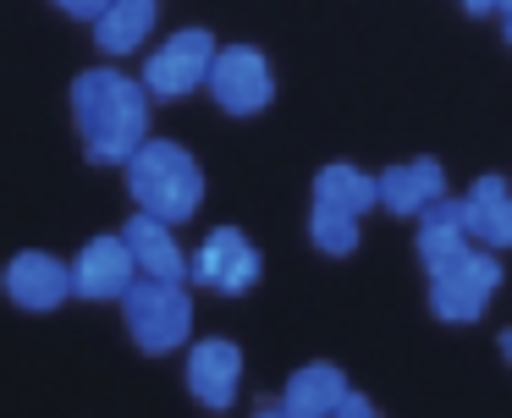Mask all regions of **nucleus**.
Returning <instances> with one entry per match:
<instances>
[{"mask_svg": "<svg viewBox=\"0 0 512 418\" xmlns=\"http://www.w3.org/2000/svg\"><path fill=\"white\" fill-rule=\"evenodd\" d=\"M149 105L155 94L144 77H127L122 66H89L72 77V121L89 165H127L138 143L149 138Z\"/></svg>", "mask_w": 512, "mask_h": 418, "instance_id": "f257e3e1", "label": "nucleus"}, {"mask_svg": "<svg viewBox=\"0 0 512 418\" xmlns=\"http://www.w3.org/2000/svg\"><path fill=\"white\" fill-rule=\"evenodd\" d=\"M127 171V193L144 215H160L171 226H188L204 209V165L193 160L188 143L177 138H144L138 154L122 165Z\"/></svg>", "mask_w": 512, "mask_h": 418, "instance_id": "f03ea898", "label": "nucleus"}, {"mask_svg": "<svg viewBox=\"0 0 512 418\" xmlns=\"http://www.w3.org/2000/svg\"><path fill=\"white\" fill-rule=\"evenodd\" d=\"M122 325L138 352L166 358V352L193 341V292L182 281H160V275H138L122 297Z\"/></svg>", "mask_w": 512, "mask_h": 418, "instance_id": "7ed1b4c3", "label": "nucleus"}, {"mask_svg": "<svg viewBox=\"0 0 512 418\" xmlns=\"http://www.w3.org/2000/svg\"><path fill=\"white\" fill-rule=\"evenodd\" d=\"M496 292H501V253L474 242L452 270L430 275V314L441 325H474V319H485Z\"/></svg>", "mask_w": 512, "mask_h": 418, "instance_id": "20e7f679", "label": "nucleus"}, {"mask_svg": "<svg viewBox=\"0 0 512 418\" xmlns=\"http://www.w3.org/2000/svg\"><path fill=\"white\" fill-rule=\"evenodd\" d=\"M204 94L215 99V110L248 121V116H259V110H270V99H276V66H270V55L254 50V44H221Z\"/></svg>", "mask_w": 512, "mask_h": 418, "instance_id": "39448f33", "label": "nucleus"}, {"mask_svg": "<svg viewBox=\"0 0 512 418\" xmlns=\"http://www.w3.org/2000/svg\"><path fill=\"white\" fill-rule=\"evenodd\" d=\"M221 55L210 28H177L171 39H160L144 61V88L155 99H188L210 83V66Z\"/></svg>", "mask_w": 512, "mask_h": 418, "instance_id": "423d86ee", "label": "nucleus"}, {"mask_svg": "<svg viewBox=\"0 0 512 418\" xmlns=\"http://www.w3.org/2000/svg\"><path fill=\"white\" fill-rule=\"evenodd\" d=\"M259 275H265V253H259L254 237H248V231H237V226L204 231V242L193 248L188 281L204 286V292H215V297H243V292H254Z\"/></svg>", "mask_w": 512, "mask_h": 418, "instance_id": "0eeeda50", "label": "nucleus"}, {"mask_svg": "<svg viewBox=\"0 0 512 418\" xmlns=\"http://www.w3.org/2000/svg\"><path fill=\"white\" fill-rule=\"evenodd\" d=\"M0 292H6V303L23 308V314H50V308H61L67 297H78V286H72V259H56V253H45V248L12 253L6 270H0Z\"/></svg>", "mask_w": 512, "mask_h": 418, "instance_id": "6e6552de", "label": "nucleus"}, {"mask_svg": "<svg viewBox=\"0 0 512 418\" xmlns=\"http://www.w3.org/2000/svg\"><path fill=\"white\" fill-rule=\"evenodd\" d=\"M138 259L127 248L122 231H105V237H89L72 259V286H78L83 303H122L127 286L138 281Z\"/></svg>", "mask_w": 512, "mask_h": 418, "instance_id": "1a4fd4ad", "label": "nucleus"}, {"mask_svg": "<svg viewBox=\"0 0 512 418\" xmlns=\"http://www.w3.org/2000/svg\"><path fill=\"white\" fill-rule=\"evenodd\" d=\"M182 380H188V391H193V402H199V407L226 413V407H237V391H243V347L226 341V336L193 341Z\"/></svg>", "mask_w": 512, "mask_h": 418, "instance_id": "9d476101", "label": "nucleus"}, {"mask_svg": "<svg viewBox=\"0 0 512 418\" xmlns=\"http://www.w3.org/2000/svg\"><path fill=\"white\" fill-rule=\"evenodd\" d=\"M435 198H446V171H441V160H430V154L380 171V209H386V215L419 220Z\"/></svg>", "mask_w": 512, "mask_h": 418, "instance_id": "9b49d317", "label": "nucleus"}, {"mask_svg": "<svg viewBox=\"0 0 512 418\" xmlns=\"http://www.w3.org/2000/svg\"><path fill=\"white\" fill-rule=\"evenodd\" d=\"M122 237H127V248H133V259H138V270H144V275H160V281H188L193 253L177 242V226H171V220L144 215V209H138V215L122 226Z\"/></svg>", "mask_w": 512, "mask_h": 418, "instance_id": "f8f14e48", "label": "nucleus"}, {"mask_svg": "<svg viewBox=\"0 0 512 418\" xmlns=\"http://www.w3.org/2000/svg\"><path fill=\"white\" fill-rule=\"evenodd\" d=\"M468 248H474V231H468V220H463V198H452V193L435 198V204L419 215V264H424V275L452 270Z\"/></svg>", "mask_w": 512, "mask_h": 418, "instance_id": "ddd939ff", "label": "nucleus"}, {"mask_svg": "<svg viewBox=\"0 0 512 418\" xmlns=\"http://www.w3.org/2000/svg\"><path fill=\"white\" fill-rule=\"evenodd\" d=\"M342 396H347V374L336 363L314 358V363L287 374V385H281V413L287 418H336Z\"/></svg>", "mask_w": 512, "mask_h": 418, "instance_id": "4468645a", "label": "nucleus"}, {"mask_svg": "<svg viewBox=\"0 0 512 418\" xmlns=\"http://www.w3.org/2000/svg\"><path fill=\"white\" fill-rule=\"evenodd\" d=\"M463 220H468L479 248L507 253L512 248V187H507V176H496V171L479 176L463 193Z\"/></svg>", "mask_w": 512, "mask_h": 418, "instance_id": "2eb2a0df", "label": "nucleus"}, {"mask_svg": "<svg viewBox=\"0 0 512 418\" xmlns=\"http://www.w3.org/2000/svg\"><path fill=\"white\" fill-rule=\"evenodd\" d=\"M155 22H160L155 0H111L89 28H94V44H100L111 61H122V55H138L155 39Z\"/></svg>", "mask_w": 512, "mask_h": 418, "instance_id": "dca6fc26", "label": "nucleus"}, {"mask_svg": "<svg viewBox=\"0 0 512 418\" xmlns=\"http://www.w3.org/2000/svg\"><path fill=\"white\" fill-rule=\"evenodd\" d=\"M314 198L336 209H353V215H369V209H380V176L358 171L347 160H331L314 171Z\"/></svg>", "mask_w": 512, "mask_h": 418, "instance_id": "f3484780", "label": "nucleus"}, {"mask_svg": "<svg viewBox=\"0 0 512 418\" xmlns=\"http://www.w3.org/2000/svg\"><path fill=\"white\" fill-rule=\"evenodd\" d=\"M309 242H314V253H325V259H347V253H358V215H353V209H336V204H320V198H314Z\"/></svg>", "mask_w": 512, "mask_h": 418, "instance_id": "a211bd4d", "label": "nucleus"}, {"mask_svg": "<svg viewBox=\"0 0 512 418\" xmlns=\"http://www.w3.org/2000/svg\"><path fill=\"white\" fill-rule=\"evenodd\" d=\"M105 6H111V0H56V11H67L72 22H94Z\"/></svg>", "mask_w": 512, "mask_h": 418, "instance_id": "6ab92c4d", "label": "nucleus"}, {"mask_svg": "<svg viewBox=\"0 0 512 418\" xmlns=\"http://www.w3.org/2000/svg\"><path fill=\"white\" fill-rule=\"evenodd\" d=\"M336 418H375V402H369L364 391H353V385H347V396H342V407H336Z\"/></svg>", "mask_w": 512, "mask_h": 418, "instance_id": "aec40b11", "label": "nucleus"}, {"mask_svg": "<svg viewBox=\"0 0 512 418\" xmlns=\"http://www.w3.org/2000/svg\"><path fill=\"white\" fill-rule=\"evenodd\" d=\"M457 6H463L468 17H490V11H501V0H457Z\"/></svg>", "mask_w": 512, "mask_h": 418, "instance_id": "412c9836", "label": "nucleus"}, {"mask_svg": "<svg viewBox=\"0 0 512 418\" xmlns=\"http://www.w3.org/2000/svg\"><path fill=\"white\" fill-rule=\"evenodd\" d=\"M496 347H501V358H507V369H512V330H501V341H496Z\"/></svg>", "mask_w": 512, "mask_h": 418, "instance_id": "4be33fe9", "label": "nucleus"}, {"mask_svg": "<svg viewBox=\"0 0 512 418\" xmlns=\"http://www.w3.org/2000/svg\"><path fill=\"white\" fill-rule=\"evenodd\" d=\"M501 39H507V44H512V17H501Z\"/></svg>", "mask_w": 512, "mask_h": 418, "instance_id": "5701e85b", "label": "nucleus"}, {"mask_svg": "<svg viewBox=\"0 0 512 418\" xmlns=\"http://www.w3.org/2000/svg\"><path fill=\"white\" fill-rule=\"evenodd\" d=\"M501 17H512V0H501Z\"/></svg>", "mask_w": 512, "mask_h": 418, "instance_id": "b1692460", "label": "nucleus"}]
</instances>
